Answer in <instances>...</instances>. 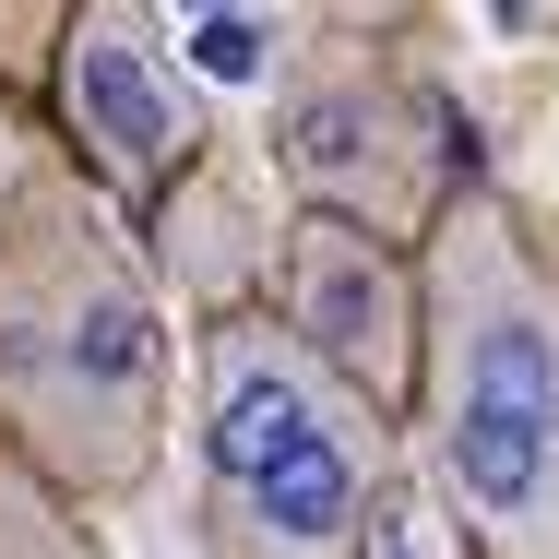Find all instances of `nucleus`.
I'll return each mask as SVG.
<instances>
[{
  "label": "nucleus",
  "instance_id": "1",
  "mask_svg": "<svg viewBox=\"0 0 559 559\" xmlns=\"http://www.w3.org/2000/svg\"><path fill=\"white\" fill-rule=\"evenodd\" d=\"M119 215L72 143L0 179V429L96 512L155 488L167 452V274Z\"/></svg>",
  "mask_w": 559,
  "mask_h": 559
},
{
  "label": "nucleus",
  "instance_id": "2",
  "mask_svg": "<svg viewBox=\"0 0 559 559\" xmlns=\"http://www.w3.org/2000/svg\"><path fill=\"white\" fill-rule=\"evenodd\" d=\"M405 441L464 548L559 559V262L476 179L429 226V357Z\"/></svg>",
  "mask_w": 559,
  "mask_h": 559
},
{
  "label": "nucleus",
  "instance_id": "3",
  "mask_svg": "<svg viewBox=\"0 0 559 559\" xmlns=\"http://www.w3.org/2000/svg\"><path fill=\"white\" fill-rule=\"evenodd\" d=\"M191 393H203V548L250 559H334L381 536V464L393 417L310 357V334L250 298L191 334Z\"/></svg>",
  "mask_w": 559,
  "mask_h": 559
},
{
  "label": "nucleus",
  "instance_id": "4",
  "mask_svg": "<svg viewBox=\"0 0 559 559\" xmlns=\"http://www.w3.org/2000/svg\"><path fill=\"white\" fill-rule=\"evenodd\" d=\"M262 155H274V179H286L298 203L369 215V226H393V238H429V226L452 215V191L476 179V155H464L381 60H357V48L310 60V72L286 84Z\"/></svg>",
  "mask_w": 559,
  "mask_h": 559
},
{
  "label": "nucleus",
  "instance_id": "5",
  "mask_svg": "<svg viewBox=\"0 0 559 559\" xmlns=\"http://www.w3.org/2000/svg\"><path fill=\"white\" fill-rule=\"evenodd\" d=\"M48 119H60V143L108 179L131 215H155L167 179L215 143L191 72L167 60L155 0H72V12H60V48H48Z\"/></svg>",
  "mask_w": 559,
  "mask_h": 559
},
{
  "label": "nucleus",
  "instance_id": "6",
  "mask_svg": "<svg viewBox=\"0 0 559 559\" xmlns=\"http://www.w3.org/2000/svg\"><path fill=\"white\" fill-rule=\"evenodd\" d=\"M274 310L310 334L322 369H345L393 429L417 417V357H429V238H393L369 215L298 203L274 250Z\"/></svg>",
  "mask_w": 559,
  "mask_h": 559
},
{
  "label": "nucleus",
  "instance_id": "7",
  "mask_svg": "<svg viewBox=\"0 0 559 559\" xmlns=\"http://www.w3.org/2000/svg\"><path fill=\"white\" fill-rule=\"evenodd\" d=\"M143 226H155V274L191 298V322L274 298V250H286V215L262 203V167H250L238 143H203V155L167 179V203H155Z\"/></svg>",
  "mask_w": 559,
  "mask_h": 559
},
{
  "label": "nucleus",
  "instance_id": "8",
  "mask_svg": "<svg viewBox=\"0 0 559 559\" xmlns=\"http://www.w3.org/2000/svg\"><path fill=\"white\" fill-rule=\"evenodd\" d=\"M96 500L60 476V464H36V452L0 429V548H48V559H84L96 548V524H84Z\"/></svg>",
  "mask_w": 559,
  "mask_h": 559
}]
</instances>
